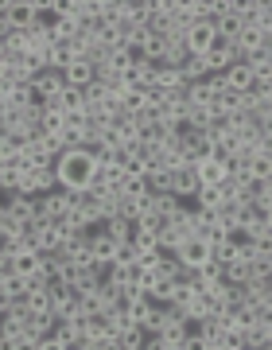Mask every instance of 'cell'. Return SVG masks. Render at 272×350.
<instances>
[{"label":"cell","mask_w":272,"mask_h":350,"mask_svg":"<svg viewBox=\"0 0 272 350\" xmlns=\"http://www.w3.org/2000/svg\"><path fill=\"white\" fill-rule=\"evenodd\" d=\"M222 202H226L222 187H198V195H195V211H218Z\"/></svg>","instance_id":"cell-15"},{"label":"cell","mask_w":272,"mask_h":350,"mask_svg":"<svg viewBox=\"0 0 272 350\" xmlns=\"http://www.w3.org/2000/svg\"><path fill=\"white\" fill-rule=\"evenodd\" d=\"M66 211H70V202H66V191H62V187L39 199V218H47V222H59V218H66Z\"/></svg>","instance_id":"cell-6"},{"label":"cell","mask_w":272,"mask_h":350,"mask_svg":"<svg viewBox=\"0 0 272 350\" xmlns=\"http://www.w3.org/2000/svg\"><path fill=\"white\" fill-rule=\"evenodd\" d=\"M175 257H179L183 269H202V265L210 261V245H206V241H198V238H187L183 245L175 250Z\"/></svg>","instance_id":"cell-2"},{"label":"cell","mask_w":272,"mask_h":350,"mask_svg":"<svg viewBox=\"0 0 272 350\" xmlns=\"http://www.w3.org/2000/svg\"><path fill=\"white\" fill-rule=\"evenodd\" d=\"M66 129H90V117H86V109H74V113H66Z\"/></svg>","instance_id":"cell-29"},{"label":"cell","mask_w":272,"mask_h":350,"mask_svg":"<svg viewBox=\"0 0 272 350\" xmlns=\"http://www.w3.org/2000/svg\"><path fill=\"white\" fill-rule=\"evenodd\" d=\"M121 195L124 199H140V195H148V179H124Z\"/></svg>","instance_id":"cell-26"},{"label":"cell","mask_w":272,"mask_h":350,"mask_svg":"<svg viewBox=\"0 0 272 350\" xmlns=\"http://www.w3.org/2000/svg\"><path fill=\"white\" fill-rule=\"evenodd\" d=\"M133 245H136V253L144 257V253H156V250H160V238H156V234H148V230H136V234H133Z\"/></svg>","instance_id":"cell-21"},{"label":"cell","mask_w":272,"mask_h":350,"mask_svg":"<svg viewBox=\"0 0 272 350\" xmlns=\"http://www.w3.org/2000/svg\"><path fill=\"white\" fill-rule=\"evenodd\" d=\"M98 230L105 234V238H113L117 245H121V241H133V234L140 230V222H128V218H105Z\"/></svg>","instance_id":"cell-10"},{"label":"cell","mask_w":272,"mask_h":350,"mask_svg":"<svg viewBox=\"0 0 272 350\" xmlns=\"http://www.w3.org/2000/svg\"><path fill=\"white\" fill-rule=\"evenodd\" d=\"M136 350H144V347H136Z\"/></svg>","instance_id":"cell-36"},{"label":"cell","mask_w":272,"mask_h":350,"mask_svg":"<svg viewBox=\"0 0 272 350\" xmlns=\"http://www.w3.org/2000/svg\"><path fill=\"white\" fill-rule=\"evenodd\" d=\"M195 175H198V187H222L230 179V160H202L195 167Z\"/></svg>","instance_id":"cell-3"},{"label":"cell","mask_w":272,"mask_h":350,"mask_svg":"<svg viewBox=\"0 0 272 350\" xmlns=\"http://www.w3.org/2000/svg\"><path fill=\"white\" fill-rule=\"evenodd\" d=\"M12 350H39V338H31V335H20L12 342Z\"/></svg>","instance_id":"cell-30"},{"label":"cell","mask_w":272,"mask_h":350,"mask_svg":"<svg viewBox=\"0 0 272 350\" xmlns=\"http://www.w3.org/2000/svg\"><path fill=\"white\" fill-rule=\"evenodd\" d=\"M62 129H66V113L62 109H43V133H62Z\"/></svg>","instance_id":"cell-23"},{"label":"cell","mask_w":272,"mask_h":350,"mask_svg":"<svg viewBox=\"0 0 272 350\" xmlns=\"http://www.w3.org/2000/svg\"><path fill=\"white\" fill-rule=\"evenodd\" d=\"M39 350H70V347H66L62 338H55V335H51V338H43V342H39Z\"/></svg>","instance_id":"cell-31"},{"label":"cell","mask_w":272,"mask_h":350,"mask_svg":"<svg viewBox=\"0 0 272 350\" xmlns=\"http://www.w3.org/2000/svg\"><path fill=\"white\" fill-rule=\"evenodd\" d=\"M4 206H8L16 226H27L39 214V199H27V195H4Z\"/></svg>","instance_id":"cell-4"},{"label":"cell","mask_w":272,"mask_h":350,"mask_svg":"<svg viewBox=\"0 0 272 350\" xmlns=\"http://www.w3.org/2000/svg\"><path fill=\"white\" fill-rule=\"evenodd\" d=\"M43 257H47V253H16L12 257V276H20V280L39 276L43 273Z\"/></svg>","instance_id":"cell-8"},{"label":"cell","mask_w":272,"mask_h":350,"mask_svg":"<svg viewBox=\"0 0 272 350\" xmlns=\"http://www.w3.org/2000/svg\"><path fill=\"white\" fill-rule=\"evenodd\" d=\"M66 347H70V350H78V347H74V342H66Z\"/></svg>","instance_id":"cell-34"},{"label":"cell","mask_w":272,"mask_h":350,"mask_svg":"<svg viewBox=\"0 0 272 350\" xmlns=\"http://www.w3.org/2000/svg\"><path fill=\"white\" fill-rule=\"evenodd\" d=\"M121 347L124 350H136V347H144V331H140V327H128V331H121Z\"/></svg>","instance_id":"cell-27"},{"label":"cell","mask_w":272,"mask_h":350,"mask_svg":"<svg viewBox=\"0 0 272 350\" xmlns=\"http://www.w3.org/2000/svg\"><path fill=\"white\" fill-rule=\"evenodd\" d=\"M214 39H218V31H214V20H206V24H195V27H191V36H187V51H191V55H206V51L214 47Z\"/></svg>","instance_id":"cell-5"},{"label":"cell","mask_w":272,"mask_h":350,"mask_svg":"<svg viewBox=\"0 0 272 350\" xmlns=\"http://www.w3.org/2000/svg\"><path fill=\"white\" fill-rule=\"evenodd\" d=\"M4 78H8V63H4V59H0V82H4Z\"/></svg>","instance_id":"cell-32"},{"label":"cell","mask_w":272,"mask_h":350,"mask_svg":"<svg viewBox=\"0 0 272 350\" xmlns=\"http://www.w3.org/2000/svg\"><path fill=\"white\" fill-rule=\"evenodd\" d=\"M113 265H140V253H136L133 241H121V245H117V257H113Z\"/></svg>","instance_id":"cell-25"},{"label":"cell","mask_w":272,"mask_h":350,"mask_svg":"<svg viewBox=\"0 0 272 350\" xmlns=\"http://www.w3.org/2000/svg\"><path fill=\"white\" fill-rule=\"evenodd\" d=\"M264 226H269V230H272V206H269V211H264Z\"/></svg>","instance_id":"cell-33"},{"label":"cell","mask_w":272,"mask_h":350,"mask_svg":"<svg viewBox=\"0 0 272 350\" xmlns=\"http://www.w3.org/2000/svg\"><path fill=\"white\" fill-rule=\"evenodd\" d=\"M241 350H249V347H241Z\"/></svg>","instance_id":"cell-37"},{"label":"cell","mask_w":272,"mask_h":350,"mask_svg":"<svg viewBox=\"0 0 272 350\" xmlns=\"http://www.w3.org/2000/svg\"><path fill=\"white\" fill-rule=\"evenodd\" d=\"M27 312L55 319V304H51V292H47V288H39V292H31V296H27Z\"/></svg>","instance_id":"cell-16"},{"label":"cell","mask_w":272,"mask_h":350,"mask_svg":"<svg viewBox=\"0 0 272 350\" xmlns=\"http://www.w3.org/2000/svg\"><path fill=\"white\" fill-rule=\"evenodd\" d=\"M198 335L206 338V342H222V335H226V323L218 319V315H206V319H198Z\"/></svg>","instance_id":"cell-18"},{"label":"cell","mask_w":272,"mask_h":350,"mask_svg":"<svg viewBox=\"0 0 272 350\" xmlns=\"http://www.w3.org/2000/svg\"><path fill=\"white\" fill-rule=\"evenodd\" d=\"M269 269H272V253H269Z\"/></svg>","instance_id":"cell-35"},{"label":"cell","mask_w":272,"mask_h":350,"mask_svg":"<svg viewBox=\"0 0 272 350\" xmlns=\"http://www.w3.org/2000/svg\"><path fill=\"white\" fill-rule=\"evenodd\" d=\"M163 323H167V308H163V304H152V312H148V319L140 323V331H144V338H148V335H160Z\"/></svg>","instance_id":"cell-17"},{"label":"cell","mask_w":272,"mask_h":350,"mask_svg":"<svg viewBox=\"0 0 272 350\" xmlns=\"http://www.w3.org/2000/svg\"><path fill=\"white\" fill-rule=\"evenodd\" d=\"M105 66H109L113 75H128V70H133V51L117 47V51L109 55V59H105Z\"/></svg>","instance_id":"cell-19"},{"label":"cell","mask_w":272,"mask_h":350,"mask_svg":"<svg viewBox=\"0 0 272 350\" xmlns=\"http://www.w3.org/2000/svg\"><path fill=\"white\" fill-rule=\"evenodd\" d=\"M195 292L198 288H191V284H172V300H167V308H187V304L195 300Z\"/></svg>","instance_id":"cell-24"},{"label":"cell","mask_w":272,"mask_h":350,"mask_svg":"<svg viewBox=\"0 0 272 350\" xmlns=\"http://www.w3.org/2000/svg\"><path fill=\"white\" fill-rule=\"evenodd\" d=\"M66 86H78V90H86V86H94L98 82V75H94V66L86 63V59H74V63L66 66Z\"/></svg>","instance_id":"cell-11"},{"label":"cell","mask_w":272,"mask_h":350,"mask_svg":"<svg viewBox=\"0 0 272 350\" xmlns=\"http://www.w3.org/2000/svg\"><path fill=\"white\" fill-rule=\"evenodd\" d=\"M167 43H172L167 36H148L140 51H144V59H148V63H163V59H167Z\"/></svg>","instance_id":"cell-14"},{"label":"cell","mask_w":272,"mask_h":350,"mask_svg":"<svg viewBox=\"0 0 272 350\" xmlns=\"http://www.w3.org/2000/svg\"><path fill=\"white\" fill-rule=\"evenodd\" d=\"M90 250H94V261H113V257H117V241L105 238L101 230H94V234H90Z\"/></svg>","instance_id":"cell-12"},{"label":"cell","mask_w":272,"mask_h":350,"mask_svg":"<svg viewBox=\"0 0 272 350\" xmlns=\"http://www.w3.org/2000/svg\"><path fill=\"white\" fill-rule=\"evenodd\" d=\"M214 31H218L222 39H230V43H234V39L245 31V20H241V16H218V20H214Z\"/></svg>","instance_id":"cell-13"},{"label":"cell","mask_w":272,"mask_h":350,"mask_svg":"<svg viewBox=\"0 0 272 350\" xmlns=\"http://www.w3.org/2000/svg\"><path fill=\"white\" fill-rule=\"evenodd\" d=\"M222 78H226V86L234 90V94H249V90H253V82H257V75L249 70V63H234Z\"/></svg>","instance_id":"cell-9"},{"label":"cell","mask_w":272,"mask_h":350,"mask_svg":"<svg viewBox=\"0 0 272 350\" xmlns=\"http://www.w3.org/2000/svg\"><path fill=\"white\" fill-rule=\"evenodd\" d=\"M183 206V199L179 195H172V191H163V195H156V214H163V218H172L175 211Z\"/></svg>","instance_id":"cell-22"},{"label":"cell","mask_w":272,"mask_h":350,"mask_svg":"<svg viewBox=\"0 0 272 350\" xmlns=\"http://www.w3.org/2000/svg\"><path fill=\"white\" fill-rule=\"evenodd\" d=\"M0 234H20V226L12 222V214H8V206H4V199H0Z\"/></svg>","instance_id":"cell-28"},{"label":"cell","mask_w":272,"mask_h":350,"mask_svg":"<svg viewBox=\"0 0 272 350\" xmlns=\"http://www.w3.org/2000/svg\"><path fill=\"white\" fill-rule=\"evenodd\" d=\"M226 276V265H218V261H206L202 269H198V284L202 288H210V284H218Z\"/></svg>","instance_id":"cell-20"},{"label":"cell","mask_w":272,"mask_h":350,"mask_svg":"<svg viewBox=\"0 0 272 350\" xmlns=\"http://www.w3.org/2000/svg\"><path fill=\"white\" fill-rule=\"evenodd\" d=\"M55 172H59L62 191H86L98 179V160L86 148H74V152H62L59 160H55Z\"/></svg>","instance_id":"cell-1"},{"label":"cell","mask_w":272,"mask_h":350,"mask_svg":"<svg viewBox=\"0 0 272 350\" xmlns=\"http://www.w3.org/2000/svg\"><path fill=\"white\" fill-rule=\"evenodd\" d=\"M172 195H179V199H195V195H198L195 167H175V172H172Z\"/></svg>","instance_id":"cell-7"}]
</instances>
